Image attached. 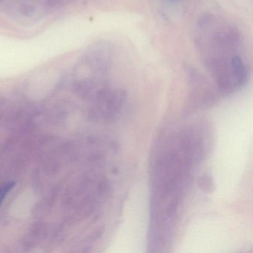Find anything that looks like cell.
<instances>
[{"instance_id":"obj_1","label":"cell","mask_w":253,"mask_h":253,"mask_svg":"<svg viewBox=\"0 0 253 253\" xmlns=\"http://www.w3.org/2000/svg\"><path fill=\"white\" fill-rule=\"evenodd\" d=\"M231 89L239 88L247 81V69L244 61L239 56H232L229 63L228 69Z\"/></svg>"},{"instance_id":"obj_2","label":"cell","mask_w":253,"mask_h":253,"mask_svg":"<svg viewBox=\"0 0 253 253\" xmlns=\"http://www.w3.org/2000/svg\"><path fill=\"white\" fill-rule=\"evenodd\" d=\"M198 187L207 193H211L214 191V183L210 174H204L200 176L197 180Z\"/></svg>"},{"instance_id":"obj_3","label":"cell","mask_w":253,"mask_h":253,"mask_svg":"<svg viewBox=\"0 0 253 253\" xmlns=\"http://www.w3.org/2000/svg\"><path fill=\"white\" fill-rule=\"evenodd\" d=\"M14 185H15L14 182H10L8 184L5 185L3 187L0 189V204H2L7 194L14 187Z\"/></svg>"},{"instance_id":"obj_4","label":"cell","mask_w":253,"mask_h":253,"mask_svg":"<svg viewBox=\"0 0 253 253\" xmlns=\"http://www.w3.org/2000/svg\"><path fill=\"white\" fill-rule=\"evenodd\" d=\"M166 1L169 3H173V2H177V0H166Z\"/></svg>"},{"instance_id":"obj_5","label":"cell","mask_w":253,"mask_h":253,"mask_svg":"<svg viewBox=\"0 0 253 253\" xmlns=\"http://www.w3.org/2000/svg\"><path fill=\"white\" fill-rule=\"evenodd\" d=\"M0 1H1V0H0Z\"/></svg>"}]
</instances>
